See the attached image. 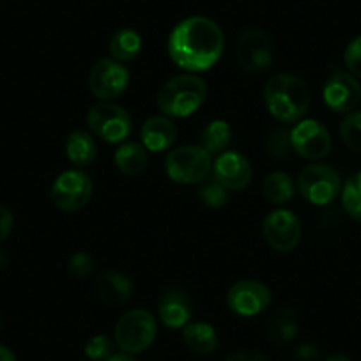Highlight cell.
I'll use <instances>...</instances> for the list:
<instances>
[{
	"mask_svg": "<svg viewBox=\"0 0 361 361\" xmlns=\"http://www.w3.org/2000/svg\"><path fill=\"white\" fill-rule=\"evenodd\" d=\"M224 361H271V360L267 354L262 353V350L245 349V350H238V353L228 354Z\"/></svg>",
	"mask_w": 361,
	"mask_h": 361,
	"instance_id": "obj_34",
	"label": "cell"
},
{
	"mask_svg": "<svg viewBox=\"0 0 361 361\" xmlns=\"http://www.w3.org/2000/svg\"><path fill=\"white\" fill-rule=\"evenodd\" d=\"M142 145L149 152H163L173 145L177 138V128L172 119L165 116H152L145 119L140 128Z\"/></svg>",
	"mask_w": 361,
	"mask_h": 361,
	"instance_id": "obj_19",
	"label": "cell"
},
{
	"mask_svg": "<svg viewBox=\"0 0 361 361\" xmlns=\"http://www.w3.org/2000/svg\"><path fill=\"white\" fill-rule=\"evenodd\" d=\"M267 154L273 159H287L290 156V151H294L290 144V133L283 128L271 130L267 135Z\"/></svg>",
	"mask_w": 361,
	"mask_h": 361,
	"instance_id": "obj_29",
	"label": "cell"
},
{
	"mask_svg": "<svg viewBox=\"0 0 361 361\" xmlns=\"http://www.w3.org/2000/svg\"><path fill=\"white\" fill-rule=\"evenodd\" d=\"M66 156L78 169L92 165L98 156V145L89 131L76 130L66 140Z\"/></svg>",
	"mask_w": 361,
	"mask_h": 361,
	"instance_id": "obj_20",
	"label": "cell"
},
{
	"mask_svg": "<svg viewBox=\"0 0 361 361\" xmlns=\"http://www.w3.org/2000/svg\"><path fill=\"white\" fill-rule=\"evenodd\" d=\"M130 83V73L121 62L110 59H102L90 69L89 89L92 96L102 102H112L119 98Z\"/></svg>",
	"mask_w": 361,
	"mask_h": 361,
	"instance_id": "obj_10",
	"label": "cell"
},
{
	"mask_svg": "<svg viewBox=\"0 0 361 361\" xmlns=\"http://www.w3.org/2000/svg\"><path fill=\"white\" fill-rule=\"evenodd\" d=\"M183 340L186 347L197 354H211L218 347V335L216 329L207 322H192L183 328Z\"/></svg>",
	"mask_w": 361,
	"mask_h": 361,
	"instance_id": "obj_22",
	"label": "cell"
},
{
	"mask_svg": "<svg viewBox=\"0 0 361 361\" xmlns=\"http://www.w3.org/2000/svg\"><path fill=\"white\" fill-rule=\"evenodd\" d=\"M0 361H16L15 353L9 347L0 345Z\"/></svg>",
	"mask_w": 361,
	"mask_h": 361,
	"instance_id": "obj_36",
	"label": "cell"
},
{
	"mask_svg": "<svg viewBox=\"0 0 361 361\" xmlns=\"http://www.w3.org/2000/svg\"><path fill=\"white\" fill-rule=\"evenodd\" d=\"M324 361H353V360H349V357L343 356V354H331V356L326 357Z\"/></svg>",
	"mask_w": 361,
	"mask_h": 361,
	"instance_id": "obj_38",
	"label": "cell"
},
{
	"mask_svg": "<svg viewBox=\"0 0 361 361\" xmlns=\"http://www.w3.org/2000/svg\"><path fill=\"white\" fill-rule=\"evenodd\" d=\"M158 314L166 328H185L193 317V305L188 294L180 289H170L161 296Z\"/></svg>",
	"mask_w": 361,
	"mask_h": 361,
	"instance_id": "obj_17",
	"label": "cell"
},
{
	"mask_svg": "<svg viewBox=\"0 0 361 361\" xmlns=\"http://www.w3.org/2000/svg\"><path fill=\"white\" fill-rule=\"evenodd\" d=\"M264 103L280 123H300L310 106V89L300 76L280 73L264 85Z\"/></svg>",
	"mask_w": 361,
	"mask_h": 361,
	"instance_id": "obj_2",
	"label": "cell"
},
{
	"mask_svg": "<svg viewBox=\"0 0 361 361\" xmlns=\"http://www.w3.org/2000/svg\"><path fill=\"white\" fill-rule=\"evenodd\" d=\"M326 106L336 114H350L361 103V85L349 73H336L322 89Z\"/></svg>",
	"mask_w": 361,
	"mask_h": 361,
	"instance_id": "obj_14",
	"label": "cell"
},
{
	"mask_svg": "<svg viewBox=\"0 0 361 361\" xmlns=\"http://www.w3.org/2000/svg\"><path fill=\"white\" fill-rule=\"evenodd\" d=\"M85 356L92 361H106L114 356V342L106 335H96L85 343Z\"/></svg>",
	"mask_w": 361,
	"mask_h": 361,
	"instance_id": "obj_31",
	"label": "cell"
},
{
	"mask_svg": "<svg viewBox=\"0 0 361 361\" xmlns=\"http://www.w3.org/2000/svg\"><path fill=\"white\" fill-rule=\"evenodd\" d=\"M106 361H137V360H135V357H131V354L123 353V354H114V356L109 357Z\"/></svg>",
	"mask_w": 361,
	"mask_h": 361,
	"instance_id": "obj_37",
	"label": "cell"
},
{
	"mask_svg": "<svg viewBox=\"0 0 361 361\" xmlns=\"http://www.w3.org/2000/svg\"><path fill=\"white\" fill-rule=\"evenodd\" d=\"M298 190L314 206H328L342 192V179L331 165L312 163L298 176Z\"/></svg>",
	"mask_w": 361,
	"mask_h": 361,
	"instance_id": "obj_6",
	"label": "cell"
},
{
	"mask_svg": "<svg viewBox=\"0 0 361 361\" xmlns=\"http://www.w3.org/2000/svg\"><path fill=\"white\" fill-rule=\"evenodd\" d=\"M343 64L349 75L361 78V36L354 37L343 51Z\"/></svg>",
	"mask_w": 361,
	"mask_h": 361,
	"instance_id": "obj_32",
	"label": "cell"
},
{
	"mask_svg": "<svg viewBox=\"0 0 361 361\" xmlns=\"http://www.w3.org/2000/svg\"><path fill=\"white\" fill-rule=\"evenodd\" d=\"M207 98V85L195 73H185L170 78L159 89L158 109L169 119H185L195 114Z\"/></svg>",
	"mask_w": 361,
	"mask_h": 361,
	"instance_id": "obj_3",
	"label": "cell"
},
{
	"mask_svg": "<svg viewBox=\"0 0 361 361\" xmlns=\"http://www.w3.org/2000/svg\"><path fill=\"white\" fill-rule=\"evenodd\" d=\"M294 361H319L321 357V347L314 342H303L294 349Z\"/></svg>",
	"mask_w": 361,
	"mask_h": 361,
	"instance_id": "obj_33",
	"label": "cell"
},
{
	"mask_svg": "<svg viewBox=\"0 0 361 361\" xmlns=\"http://www.w3.org/2000/svg\"><path fill=\"white\" fill-rule=\"evenodd\" d=\"M96 269V260L94 257L89 255L85 252H76L69 257L68 260V271L71 273L75 279H90V276L94 275Z\"/></svg>",
	"mask_w": 361,
	"mask_h": 361,
	"instance_id": "obj_30",
	"label": "cell"
},
{
	"mask_svg": "<svg viewBox=\"0 0 361 361\" xmlns=\"http://www.w3.org/2000/svg\"><path fill=\"white\" fill-rule=\"evenodd\" d=\"M262 234L267 245L276 252H290L301 241V225L289 209L271 211L262 224Z\"/></svg>",
	"mask_w": 361,
	"mask_h": 361,
	"instance_id": "obj_12",
	"label": "cell"
},
{
	"mask_svg": "<svg viewBox=\"0 0 361 361\" xmlns=\"http://www.w3.org/2000/svg\"><path fill=\"white\" fill-rule=\"evenodd\" d=\"M94 296L105 305H123L133 298L135 283L119 271H103L94 280Z\"/></svg>",
	"mask_w": 361,
	"mask_h": 361,
	"instance_id": "obj_16",
	"label": "cell"
},
{
	"mask_svg": "<svg viewBox=\"0 0 361 361\" xmlns=\"http://www.w3.org/2000/svg\"><path fill=\"white\" fill-rule=\"evenodd\" d=\"M117 170L124 176L135 177L147 169L149 151L137 142H124L114 156Z\"/></svg>",
	"mask_w": 361,
	"mask_h": 361,
	"instance_id": "obj_21",
	"label": "cell"
},
{
	"mask_svg": "<svg viewBox=\"0 0 361 361\" xmlns=\"http://www.w3.org/2000/svg\"><path fill=\"white\" fill-rule=\"evenodd\" d=\"M92 190V179L82 169L66 170L51 185V200L61 211L75 213L89 204Z\"/></svg>",
	"mask_w": 361,
	"mask_h": 361,
	"instance_id": "obj_9",
	"label": "cell"
},
{
	"mask_svg": "<svg viewBox=\"0 0 361 361\" xmlns=\"http://www.w3.org/2000/svg\"><path fill=\"white\" fill-rule=\"evenodd\" d=\"M85 121L96 137L110 144H121L131 133L130 114L112 102H102L90 106Z\"/></svg>",
	"mask_w": 361,
	"mask_h": 361,
	"instance_id": "obj_8",
	"label": "cell"
},
{
	"mask_svg": "<svg viewBox=\"0 0 361 361\" xmlns=\"http://www.w3.org/2000/svg\"><path fill=\"white\" fill-rule=\"evenodd\" d=\"M15 225V216L8 207L0 206V243H4L9 238Z\"/></svg>",
	"mask_w": 361,
	"mask_h": 361,
	"instance_id": "obj_35",
	"label": "cell"
},
{
	"mask_svg": "<svg viewBox=\"0 0 361 361\" xmlns=\"http://www.w3.org/2000/svg\"><path fill=\"white\" fill-rule=\"evenodd\" d=\"M340 138L347 149L361 154V112H350L340 123Z\"/></svg>",
	"mask_w": 361,
	"mask_h": 361,
	"instance_id": "obj_27",
	"label": "cell"
},
{
	"mask_svg": "<svg viewBox=\"0 0 361 361\" xmlns=\"http://www.w3.org/2000/svg\"><path fill=\"white\" fill-rule=\"evenodd\" d=\"M214 179L228 192H241L252 183L253 170L241 152L225 151L216 158L213 166Z\"/></svg>",
	"mask_w": 361,
	"mask_h": 361,
	"instance_id": "obj_15",
	"label": "cell"
},
{
	"mask_svg": "<svg viewBox=\"0 0 361 361\" xmlns=\"http://www.w3.org/2000/svg\"><path fill=\"white\" fill-rule=\"evenodd\" d=\"M199 199L207 207H221L228 202V190L224 188L214 177L204 179L200 183Z\"/></svg>",
	"mask_w": 361,
	"mask_h": 361,
	"instance_id": "obj_28",
	"label": "cell"
},
{
	"mask_svg": "<svg viewBox=\"0 0 361 361\" xmlns=\"http://www.w3.org/2000/svg\"><path fill=\"white\" fill-rule=\"evenodd\" d=\"M235 61L245 73L259 76L273 64L271 39L259 27H248L235 41Z\"/></svg>",
	"mask_w": 361,
	"mask_h": 361,
	"instance_id": "obj_7",
	"label": "cell"
},
{
	"mask_svg": "<svg viewBox=\"0 0 361 361\" xmlns=\"http://www.w3.org/2000/svg\"><path fill=\"white\" fill-rule=\"evenodd\" d=\"M232 142V130L225 121H213L200 133V147L209 154H221Z\"/></svg>",
	"mask_w": 361,
	"mask_h": 361,
	"instance_id": "obj_25",
	"label": "cell"
},
{
	"mask_svg": "<svg viewBox=\"0 0 361 361\" xmlns=\"http://www.w3.org/2000/svg\"><path fill=\"white\" fill-rule=\"evenodd\" d=\"M110 57L114 61L126 64V62L135 61L142 51V37L140 34L131 29H123L112 36L109 43Z\"/></svg>",
	"mask_w": 361,
	"mask_h": 361,
	"instance_id": "obj_23",
	"label": "cell"
},
{
	"mask_svg": "<svg viewBox=\"0 0 361 361\" xmlns=\"http://www.w3.org/2000/svg\"><path fill=\"white\" fill-rule=\"evenodd\" d=\"M294 190H296L294 179L287 172H282V170L271 172L269 176L264 179V197H266V200H269L271 204H275V206H282V204H287L289 200H293Z\"/></svg>",
	"mask_w": 361,
	"mask_h": 361,
	"instance_id": "obj_24",
	"label": "cell"
},
{
	"mask_svg": "<svg viewBox=\"0 0 361 361\" xmlns=\"http://www.w3.org/2000/svg\"><path fill=\"white\" fill-rule=\"evenodd\" d=\"M227 305L232 314L239 317H253L271 305V290L266 283L257 280H241L228 289Z\"/></svg>",
	"mask_w": 361,
	"mask_h": 361,
	"instance_id": "obj_13",
	"label": "cell"
},
{
	"mask_svg": "<svg viewBox=\"0 0 361 361\" xmlns=\"http://www.w3.org/2000/svg\"><path fill=\"white\" fill-rule=\"evenodd\" d=\"M8 260H9L8 253H6L4 250H0V267H6V264H8Z\"/></svg>",
	"mask_w": 361,
	"mask_h": 361,
	"instance_id": "obj_39",
	"label": "cell"
},
{
	"mask_svg": "<svg viewBox=\"0 0 361 361\" xmlns=\"http://www.w3.org/2000/svg\"><path fill=\"white\" fill-rule=\"evenodd\" d=\"M300 315L294 308L280 307L266 319V335L273 345H289L300 333Z\"/></svg>",
	"mask_w": 361,
	"mask_h": 361,
	"instance_id": "obj_18",
	"label": "cell"
},
{
	"mask_svg": "<svg viewBox=\"0 0 361 361\" xmlns=\"http://www.w3.org/2000/svg\"><path fill=\"white\" fill-rule=\"evenodd\" d=\"M158 324L154 315L144 308H133L121 315L116 324V343L123 353L138 354L147 349L156 338Z\"/></svg>",
	"mask_w": 361,
	"mask_h": 361,
	"instance_id": "obj_4",
	"label": "cell"
},
{
	"mask_svg": "<svg viewBox=\"0 0 361 361\" xmlns=\"http://www.w3.org/2000/svg\"><path fill=\"white\" fill-rule=\"evenodd\" d=\"M342 206L353 220L361 224V172L354 173L343 185Z\"/></svg>",
	"mask_w": 361,
	"mask_h": 361,
	"instance_id": "obj_26",
	"label": "cell"
},
{
	"mask_svg": "<svg viewBox=\"0 0 361 361\" xmlns=\"http://www.w3.org/2000/svg\"><path fill=\"white\" fill-rule=\"evenodd\" d=\"M166 176L179 185H199L213 170L209 152L200 145H180L165 159Z\"/></svg>",
	"mask_w": 361,
	"mask_h": 361,
	"instance_id": "obj_5",
	"label": "cell"
},
{
	"mask_svg": "<svg viewBox=\"0 0 361 361\" xmlns=\"http://www.w3.org/2000/svg\"><path fill=\"white\" fill-rule=\"evenodd\" d=\"M225 37L220 25L207 16H190L173 27L166 50L170 59L188 73L207 71L220 61Z\"/></svg>",
	"mask_w": 361,
	"mask_h": 361,
	"instance_id": "obj_1",
	"label": "cell"
},
{
	"mask_svg": "<svg viewBox=\"0 0 361 361\" xmlns=\"http://www.w3.org/2000/svg\"><path fill=\"white\" fill-rule=\"evenodd\" d=\"M290 144L301 158L319 161L331 152V135L315 119H301L290 131Z\"/></svg>",
	"mask_w": 361,
	"mask_h": 361,
	"instance_id": "obj_11",
	"label": "cell"
}]
</instances>
